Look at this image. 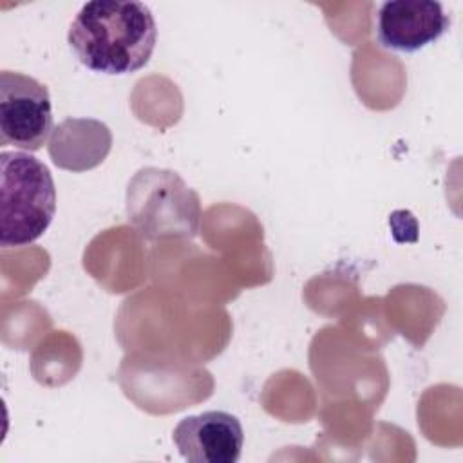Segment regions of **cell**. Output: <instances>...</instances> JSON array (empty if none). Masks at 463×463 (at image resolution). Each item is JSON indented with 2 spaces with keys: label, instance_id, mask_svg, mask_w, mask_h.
<instances>
[{
  "label": "cell",
  "instance_id": "5",
  "mask_svg": "<svg viewBox=\"0 0 463 463\" xmlns=\"http://www.w3.org/2000/svg\"><path fill=\"white\" fill-rule=\"evenodd\" d=\"M450 25L443 5L432 0H392L382 4L376 16V36L382 47L398 52H416Z\"/></svg>",
  "mask_w": 463,
  "mask_h": 463
},
{
  "label": "cell",
  "instance_id": "7",
  "mask_svg": "<svg viewBox=\"0 0 463 463\" xmlns=\"http://www.w3.org/2000/svg\"><path fill=\"white\" fill-rule=\"evenodd\" d=\"M112 145L105 123L87 118H67L52 130L49 154L56 166L83 172L98 166Z\"/></svg>",
  "mask_w": 463,
  "mask_h": 463
},
{
  "label": "cell",
  "instance_id": "3",
  "mask_svg": "<svg viewBox=\"0 0 463 463\" xmlns=\"http://www.w3.org/2000/svg\"><path fill=\"white\" fill-rule=\"evenodd\" d=\"M127 213L145 239L194 237L201 208L197 194L175 172L141 168L128 183Z\"/></svg>",
  "mask_w": 463,
  "mask_h": 463
},
{
  "label": "cell",
  "instance_id": "4",
  "mask_svg": "<svg viewBox=\"0 0 463 463\" xmlns=\"http://www.w3.org/2000/svg\"><path fill=\"white\" fill-rule=\"evenodd\" d=\"M52 132V110L47 87L36 78L0 72V145L25 152L40 150Z\"/></svg>",
  "mask_w": 463,
  "mask_h": 463
},
{
  "label": "cell",
  "instance_id": "6",
  "mask_svg": "<svg viewBox=\"0 0 463 463\" xmlns=\"http://www.w3.org/2000/svg\"><path fill=\"white\" fill-rule=\"evenodd\" d=\"M179 454L192 463H237L244 430L239 418L226 411H206L183 418L172 430Z\"/></svg>",
  "mask_w": 463,
  "mask_h": 463
},
{
  "label": "cell",
  "instance_id": "2",
  "mask_svg": "<svg viewBox=\"0 0 463 463\" xmlns=\"http://www.w3.org/2000/svg\"><path fill=\"white\" fill-rule=\"evenodd\" d=\"M56 212L49 168L29 152L0 154V246H27L40 239Z\"/></svg>",
  "mask_w": 463,
  "mask_h": 463
},
{
  "label": "cell",
  "instance_id": "1",
  "mask_svg": "<svg viewBox=\"0 0 463 463\" xmlns=\"http://www.w3.org/2000/svg\"><path fill=\"white\" fill-rule=\"evenodd\" d=\"M67 42L83 67L121 76L150 61L157 27L143 2L92 0L71 22Z\"/></svg>",
  "mask_w": 463,
  "mask_h": 463
}]
</instances>
